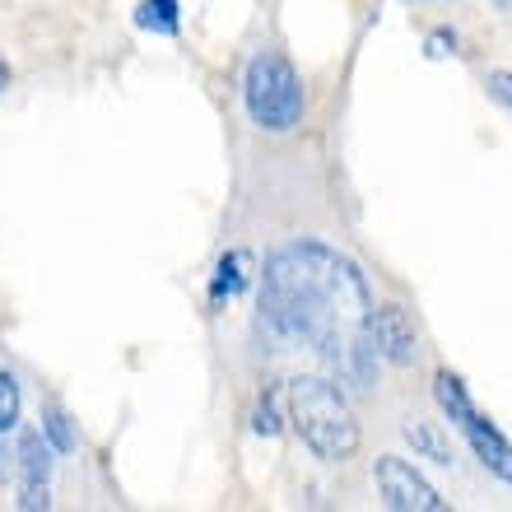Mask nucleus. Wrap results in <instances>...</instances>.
<instances>
[{
	"instance_id": "11",
	"label": "nucleus",
	"mask_w": 512,
	"mask_h": 512,
	"mask_svg": "<svg viewBox=\"0 0 512 512\" xmlns=\"http://www.w3.org/2000/svg\"><path fill=\"white\" fill-rule=\"evenodd\" d=\"M135 28L159 33V38H177V33H182V5H177V0H140Z\"/></svg>"
},
{
	"instance_id": "14",
	"label": "nucleus",
	"mask_w": 512,
	"mask_h": 512,
	"mask_svg": "<svg viewBox=\"0 0 512 512\" xmlns=\"http://www.w3.org/2000/svg\"><path fill=\"white\" fill-rule=\"evenodd\" d=\"M452 52H457V33L452 28H433L429 38H424V56L429 61H447Z\"/></svg>"
},
{
	"instance_id": "12",
	"label": "nucleus",
	"mask_w": 512,
	"mask_h": 512,
	"mask_svg": "<svg viewBox=\"0 0 512 512\" xmlns=\"http://www.w3.org/2000/svg\"><path fill=\"white\" fill-rule=\"evenodd\" d=\"M42 438H47V443H52V452L56 457H70V452H75V447H80V433H75V424H70V415L66 410H47V415H42Z\"/></svg>"
},
{
	"instance_id": "10",
	"label": "nucleus",
	"mask_w": 512,
	"mask_h": 512,
	"mask_svg": "<svg viewBox=\"0 0 512 512\" xmlns=\"http://www.w3.org/2000/svg\"><path fill=\"white\" fill-rule=\"evenodd\" d=\"M405 443L415 447V457L433 461V466H452V438L443 433V424H424V419H415V424H405Z\"/></svg>"
},
{
	"instance_id": "13",
	"label": "nucleus",
	"mask_w": 512,
	"mask_h": 512,
	"mask_svg": "<svg viewBox=\"0 0 512 512\" xmlns=\"http://www.w3.org/2000/svg\"><path fill=\"white\" fill-rule=\"evenodd\" d=\"M252 429L261 433V438H275V433L284 429V415H280V391H275V387L261 391V401H256V415H252Z\"/></svg>"
},
{
	"instance_id": "6",
	"label": "nucleus",
	"mask_w": 512,
	"mask_h": 512,
	"mask_svg": "<svg viewBox=\"0 0 512 512\" xmlns=\"http://www.w3.org/2000/svg\"><path fill=\"white\" fill-rule=\"evenodd\" d=\"M373 480L378 494L391 512H447V499L424 480V475L401 457H378L373 461Z\"/></svg>"
},
{
	"instance_id": "16",
	"label": "nucleus",
	"mask_w": 512,
	"mask_h": 512,
	"mask_svg": "<svg viewBox=\"0 0 512 512\" xmlns=\"http://www.w3.org/2000/svg\"><path fill=\"white\" fill-rule=\"evenodd\" d=\"M5 80H10V66H5V61H0V89H5Z\"/></svg>"
},
{
	"instance_id": "9",
	"label": "nucleus",
	"mask_w": 512,
	"mask_h": 512,
	"mask_svg": "<svg viewBox=\"0 0 512 512\" xmlns=\"http://www.w3.org/2000/svg\"><path fill=\"white\" fill-rule=\"evenodd\" d=\"M19 378L0 368V485L10 480V466H14V433H19Z\"/></svg>"
},
{
	"instance_id": "4",
	"label": "nucleus",
	"mask_w": 512,
	"mask_h": 512,
	"mask_svg": "<svg viewBox=\"0 0 512 512\" xmlns=\"http://www.w3.org/2000/svg\"><path fill=\"white\" fill-rule=\"evenodd\" d=\"M433 396H438V405H443L447 424H452V429L471 443L475 461H480L489 475H499L503 485H512V443L499 433V424H494V419L475 410L466 382H461L457 373H447V368H443V373L433 378Z\"/></svg>"
},
{
	"instance_id": "8",
	"label": "nucleus",
	"mask_w": 512,
	"mask_h": 512,
	"mask_svg": "<svg viewBox=\"0 0 512 512\" xmlns=\"http://www.w3.org/2000/svg\"><path fill=\"white\" fill-rule=\"evenodd\" d=\"M247 284H252V256H247L243 247H233V252L219 256L215 275H210V308L219 312L224 303H233Z\"/></svg>"
},
{
	"instance_id": "3",
	"label": "nucleus",
	"mask_w": 512,
	"mask_h": 512,
	"mask_svg": "<svg viewBox=\"0 0 512 512\" xmlns=\"http://www.w3.org/2000/svg\"><path fill=\"white\" fill-rule=\"evenodd\" d=\"M243 103H247V117L252 126L270 135H284L294 131L308 112V94H303V80L298 70L289 66L284 52H256L247 61V75H243Z\"/></svg>"
},
{
	"instance_id": "2",
	"label": "nucleus",
	"mask_w": 512,
	"mask_h": 512,
	"mask_svg": "<svg viewBox=\"0 0 512 512\" xmlns=\"http://www.w3.org/2000/svg\"><path fill=\"white\" fill-rule=\"evenodd\" d=\"M284 419L322 461H350L359 452V419L350 396L331 378H294L284 387Z\"/></svg>"
},
{
	"instance_id": "17",
	"label": "nucleus",
	"mask_w": 512,
	"mask_h": 512,
	"mask_svg": "<svg viewBox=\"0 0 512 512\" xmlns=\"http://www.w3.org/2000/svg\"><path fill=\"white\" fill-rule=\"evenodd\" d=\"M410 5H429V0H410Z\"/></svg>"
},
{
	"instance_id": "15",
	"label": "nucleus",
	"mask_w": 512,
	"mask_h": 512,
	"mask_svg": "<svg viewBox=\"0 0 512 512\" xmlns=\"http://www.w3.org/2000/svg\"><path fill=\"white\" fill-rule=\"evenodd\" d=\"M489 98H494V103H503V108H512V70H494V75H489Z\"/></svg>"
},
{
	"instance_id": "7",
	"label": "nucleus",
	"mask_w": 512,
	"mask_h": 512,
	"mask_svg": "<svg viewBox=\"0 0 512 512\" xmlns=\"http://www.w3.org/2000/svg\"><path fill=\"white\" fill-rule=\"evenodd\" d=\"M373 345H378V359H387V364H415V322L405 317V308L387 303L373 312Z\"/></svg>"
},
{
	"instance_id": "1",
	"label": "nucleus",
	"mask_w": 512,
	"mask_h": 512,
	"mask_svg": "<svg viewBox=\"0 0 512 512\" xmlns=\"http://www.w3.org/2000/svg\"><path fill=\"white\" fill-rule=\"evenodd\" d=\"M373 294L350 256L317 238H298L266 256L261 317L280 340L308 345L359 387L378 373L373 345Z\"/></svg>"
},
{
	"instance_id": "5",
	"label": "nucleus",
	"mask_w": 512,
	"mask_h": 512,
	"mask_svg": "<svg viewBox=\"0 0 512 512\" xmlns=\"http://www.w3.org/2000/svg\"><path fill=\"white\" fill-rule=\"evenodd\" d=\"M52 466H56V452H52V443L42 438V429H19L14 433L10 480H14V489H19L14 508H24V512H47L52 508Z\"/></svg>"
}]
</instances>
